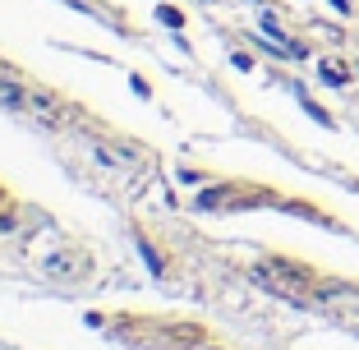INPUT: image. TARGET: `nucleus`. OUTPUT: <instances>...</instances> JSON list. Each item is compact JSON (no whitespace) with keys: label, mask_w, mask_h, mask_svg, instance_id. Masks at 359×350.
Here are the masks:
<instances>
[{"label":"nucleus","mask_w":359,"mask_h":350,"mask_svg":"<svg viewBox=\"0 0 359 350\" xmlns=\"http://www.w3.org/2000/svg\"><path fill=\"white\" fill-rule=\"evenodd\" d=\"M0 208H5V194H0Z\"/></svg>","instance_id":"nucleus-1"}]
</instances>
